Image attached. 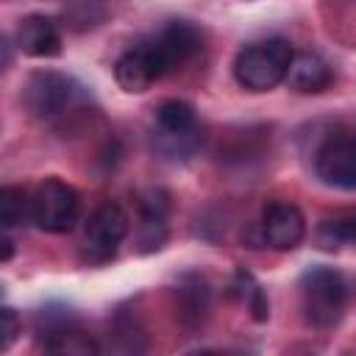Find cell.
<instances>
[{
    "label": "cell",
    "mask_w": 356,
    "mask_h": 356,
    "mask_svg": "<svg viewBox=\"0 0 356 356\" xmlns=\"http://www.w3.org/2000/svg\"><path fill=\"white\" fill-rule=\"evenodd\" d=\"M108 14V0H67L61 8V25L67 31L83 33L97 28Z\"/></svg>",
    "instance_id": "14"
},
{
    "label": "cell",
    "mask_w": 356,
    "mask_h": 356,
    "mask_svg": "<svg viewBox=\"0 0 356 356\" xmlns=\"http://www.w3.org/2000/svg\"><path fill=\"white\" fill-rule=\"evenodd\" d=\"M17 334H19V317L11 306H3V312H0V348L8 350V345L14 342Z\"/></svg>",
    "instance_id": "21"
},
{
    "label": "cell",
    "mask_w": 356,
    "mask_h": 356,
    "mask_svg": "<svg viewBox=\"0 0 356 356\" xmlns=\"http://www.w3.org/2000/svg\"><path fill=\"white\" fill-rule=\"evenodd\" d=\"M128 234V217L117 203L97 206L83 228V256L89 261H108Z\"/></svg>",
    "instance_id": "5"
},
{
    "label": "cell",
    "mask_w": 356,
    "mask_h": 356,
    "mask_svg": "<svg viewBox=\"0 0 356 356\" xmlns=\"http://www.w3.org/2000/svg\"><path fill=\"white\" fill-rule=\"evenodd\" d=\"M156 122H159V131H170V134L192 131L195 128V108H192V103L178 100V97L164 100L156 108Z\"/></svg>",
    "instance_id": "16"
},
{
    "label": "cell",
    "mask_w": 356,
    "mask_h": 356,
    "mask_svg": "<svg viewBox=\"0 0 356 356\" xmlns=\"http://www.w3.org/2000/svg\"><path fill=\"white\" fill-rule=\"evenodd\" d=\"M314 172L337 189H356V136H331L314 153Z\"/></svg>",
    "instance_id": "7"
},
{
    "label": "cell",
    "mask_w": 356,
    "mask_h": 356,
    "mask_svg": "<svg viewBox=\"0 0 356 356\" xmlns=\"http://www.w3.org/2000/svg\"><path fill=\"white\" fill-rule=\"evenodd\" d=\"M139 209H142V220H167L170 214V195L164 189H147L139 197Z\"/></svg>",
    "instance_id": "20"
},
{
    "label": "cell",
    "mask_w": 356,
    "mask_h": 356,
    "mask_svg": "<svg viewBox=\"0 0 356 356\" xmlns=\"http://www.w3.org/2000/svg\"><path fill=\"white\" fill-rule=\"evenodd\" d=\"M298 289H300V309L309 325L334 328L342 320L345 306H348V284L342 273L325 264L309 267L300 275Z\"/></svg>",
    "instance_id": "1"
},
{
    "label": "cell",
    "mask_w": 356,
    "mask_h": 356,
    "mask_svg": "<svg viewBox=\"0 0 356 356\" xmlns=\"http://www.w3.org/2000/svg\"><path fill=\"white\" fill-rule=\"evenodd\" d=\"M295 50L286 39H264L242 47L234 58V78L239 86L250 92H270L275 89L289 70Z\"/></svg>",
    "instance_id": "2"
},
{
    "label": "cell",
    "mask_w": 356,
    "mask_h": 356,
    "mask_svg": "<svg viewBox=\"0 0 356 356\" xmlns=\"http://www.w3.org/2000/svg\"><path fill=\"white\" fill-rule=\"evenodd\" d=\"M284 81L289 83V89H295L300 95H317L331 83V67L317 53L303 50V53L292 56Z\"/></svg>",
    "instance_id": "12"
},
{
    "label": "cell",
    "mask_w": 356,
    "mask_h": 356,
    "mask_svg": "<svg viewBox=\"0 0 356 356\" xmlns=\"http://www.w3.org/2000/svg\"><path fill=\"white\" fill-rule=\"evenodd\" d=\"M36 328L42 334V345L53 353H97V345L83 334L70 312H42Z\"/></svg>",
    "instance_id": "9"
},
{
    "label": "cell",
    "mask_w": 356,
    "mask_h": 356,
    "mask_svg": "<svg viewBox=\"0 0 356 356\" xmlns=\"http://www.w3.org/2000/svg\"><path fill=\"white\" fill-rule=\"evenodd\" d=\"M167 72H170V70H167V64L161 61V56H159L153 39L136 42V44L128 47V50L117 58V64H114V78H117V83H120L125 92H134V95L150 89V83L159 81V78L167 75Z\"/></svg>",
    "instance_id": "6"
},
{
    "label": "cell",
    "mask_w": 356,
    "mask_h": 356,
    "mask_svg": "<svg viewBox=\"0 0 356 356\" xmlns=\"http://www.w3.org/2000/svg\"><path fill=\"white\" fill-rule=\"evenodd\" d=\"M259 236L273 250H292L306 236V220H303V214H300V209L295 203H289V200H273L261 211Z\"/></svg>",
    "instance_id": "8"
},
{
    "label": "cell",
    "mask_w": 356,
    "mask_h": 356,
    "mask_svg": "<svg viewBox=\"0 0 356 356\" xmlns=\"http://www.w3.org/2000/svg\"><path fill=\"white\" fill-rule=\"evenodd\" d=\"M0 245H3V261H8V259H11V239H8V236H3V242H0Z\"/></svg>",
    "instance_id": "22"
},
{
    "label": "cell",
    "mask_w": 356,
    "mask_h": 356,
    "mask_svg": "<svg viewBox=\"0 0 356 356\" xmlns=\"http://www.w3.org/2000/svg\"><path fill=\"white\" fill-rule=\"evenodd\" d=\"M317 242L325 250H339L342 245H356V211H339L325 217L317 228Z\"/></svg>",
    "instance_id": "15"
},
{
    "label": "cell",
    "mask_w": 356,
    "mask_h": 356,
    "mask_svg": "<svg viewBox=\"0 0 356 356\" xmlns=\"http://www.w3.org/2000/svg\"><path fill=\"white\" fill-rule=\"evenodd\" d=\"M197 131H184V134H170V131H159L156 134V150L161 156H170V159H186L192 156V150L197 147Z\"/></svg>",
    "instance_id": "19"
},
{
    "label": "cell",
    "mask_w": 356,
    "mask_h": 356,
    "mask_svg": "<svg viewBox=\"0 0 356 356\" xmlns=\"http://www.w3.org/2000/svg\"><path fill=\"white\" fill-rule=\"evenodd\" d=\"M83 100V86L64 72L36 70L22 86V106L36 120H56Z\"/></svg>",
    "instance_id": "3"
},
{
    "label": "cell",
    "mask_w": 356,
    "mask_h": 356,
    "mask_svg": "<svg viewBox=\"0 0 356 356\" xmlns=\"http://www.w3.org/2000/svg\"><path fill=\"white\" fill-rule=\"evenodd\" d=\"M81 217V195L61 178H44L31 195V220L47 234L70 231Z\"/></svg>",
    "instance_id": "4"
},
{
    "label": "cell",
    "mask_w": 356,
    "mask_h": 356,
    "mask_svg": "<svg viewBox=\"0 0 356 356\" xmlns=\"http://www.w3.org/2000/svg\"><path fill=\"white\" fill-rule=\"evenodd\" d=\"M14 42L25 56H33V58H53L61 53V31H58L56 19H50L44 14L25 17L17 25Z\"/></svg>",
    "instance_id": "11"
},
{
    "label": "cell",
    "mask_w": 356,
    "mask_h": 356,
    "mask_svg": "<svg viewBox=\"0 0 356 356\" xmlns=\"http://www.w3.org/2000/svg\"><path fill=\"white\" fill-rule=\"evenodd\" d=\"M153 44L161 56V61L167 64V70H175L181 64H186L189 58H195L203 47V36L200 31L186 22V19H170L156 36H153Z\"/></svg>",
    "instance_id": "10"
},
{
    "label": "cell",
    "mask_w": 356,
    "mask_h": 356,
    "mask_svg": "<svg viewBox=\"0 0 356 356\" xmlns=\"http://www.w3.org/2000/svg\"><path fill=\"white\" fill-rule=\"evenodd\" d=\"M234 295L236 298H242L245 303H248V309H250V314H253V320H259V323H264L267 317H270V303H267V295H264V289L248 275V273H236V281H234Z\"/></svg>",
    "instance_id": "18"
},
{
    "label": "cell",
    "mask_w": 356,
    "mask_h": 356,
    "mask_svg": "<svg viewBox=\"0 0 356 356\" xmlns=\"http://www.w3.org/2000/svg\"><path fill=\"white\" fill-rule=\"evenodd\" d=\"M209 303H211L209 284L200 275H195V273L184 275L181 284H178V289H175V306H178L181 323H186L192 328L200 325L206 320V314H209Z\"/></svg>",
    "instance_id": "13"
},
{
    "label": "cell",
    "mask_w": 356,
    "mask_h": 356,
    "mask_svg": "<svg viewBox=\"0 0 356 356\" xmlns=\"http://www.w3.org/2000/svg\"><path fill=\"white\" fill-rule=\"evenodd\" d=\"M31 220V195L22 186H3L0 189V222L3 228H17Z\"/></svg>",
    "instance_id": "17"
}]
</instances>
